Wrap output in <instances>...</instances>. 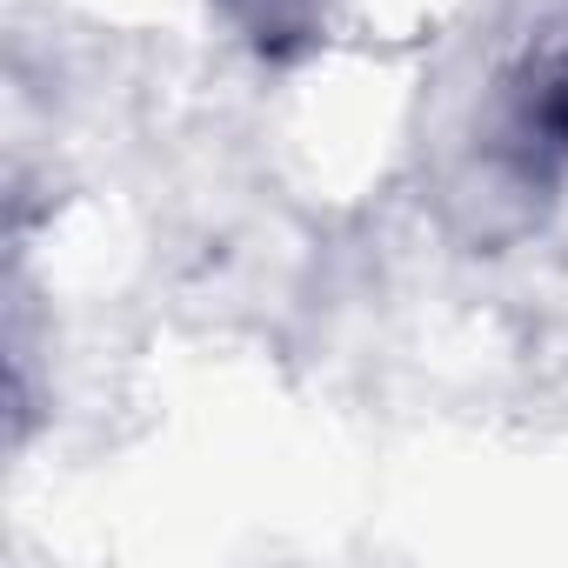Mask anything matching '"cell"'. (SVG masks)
<instances>
[{
  "label": "cell",
  "instance_id": "1",
  "mask_svg": "<svg viewBox=\"0 0 568 568\" xmlns=\"http://www.w3.org/2000/svg\"><path fill=\"white\" fill-rule=\"evenodd\" d=\"M475 161L515 207L548 201L568 181V21L528 41L488 88Z\"/></svg>",
  "mask_w": 568,
  "mask_h": 568
},
{
  "label": "cell",
  "instance_id": "2",
  "mask_svg": "<svg viewBox=\"0 0 568 568\" xmlns=\"http://www.w3.org/2000/svg\"><path fill=\"white\" fill-rule=\"evenodd\" d=\"M221 14L267 54V61H288L322 34V0H221Z\"/></svg>",
  "mask_w": 568,
  "mask_h": 568
}]
</instances>
